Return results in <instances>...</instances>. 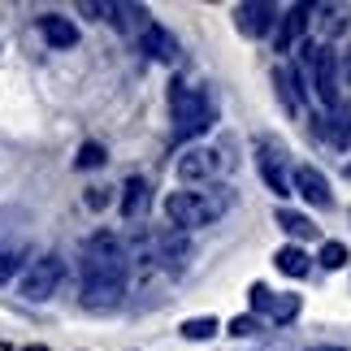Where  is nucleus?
I'll use <instances>...</instances> for the list:
<instances>
[{
    "label": "nucleus",
    "mask_w": 351,
    "mask_h": 351,
    "mask_svg": "<svg viewBox=\"0 0 351 351\" xmlns=\"http://www.w3.org/2000/svg\"><path fill=\"white\" fill-rule=\"evenodd\" d=\"M234 18H239V31L252 35V39H265V35L278 31V9L269 0H247V5L234 9Z\"/></svg>",
    "instance_id": "nucleus-7"
},
{
    "label": "nucleus",
    "mask_w": 351,
    "mask_h": 351,
    "mask_svg": "<svg viewBox=\"0 0 351 351\" xmlns=\"http://www.w3.org/2000/svg\"><path fill=\"white\" fill-rule=\"evenodd\" d=\"M265 317L282 321V326H287V321H295V317H300V295H278V291H274V300H269Z\"/></svg>",
    "instance_id": "nucleus-17"
},
{
    "label": "nucleus",
    "mask_w": 351,
    "mask_h": 351,
    "mask_svg": "<svg viewBox=\"0 0 351 351\" xmlns=\"http://www.w3.org/2000/svg\"><path fill=\"white\" fill-rule=\"evenodd\" d=\"M96 165H104V147L100 143H83L78 147V169H96Z\"/></svg>",
    "instance_id": "nucleus-23"
},
{
    "label": "nucleus",
    "mask_w": 351,
    "mask_h": 351,
    "mask_svg": "<svg viewBox=\"0 0 351 351\" xmlns=\"http://www.w3.org/2000/svg\"><path fill=\"white\" fill-rule=\"evenodd\" d=\"M304 57L313 65V87H317V100L326 104V109H339L343 104V74H339V57H334V48L326 44H304Z\"/></svg>",
    "instance_id": "nucleus-5"
},
{
    "label": "nucleus",
    "mask_w": 351,
    "mask_h": 351,
    "mask_svg": "<svg viewBox=\"0 0 351 351\" xmlns=\"http://www.w3.org/2000/svg\"><path fill=\"white\" fill-rule=\"evenodd\" d=\"M256 165H261V178L269 182V191H274V195H291V178L282 173L274 152H265V147H261V160H256Z\"/></svg>",
    "instance_id": "nucleus-15"
},
{
    "label": "nucleus",
    "mask_w": 351,
    "mask_h": 351,
    "mask_svg": "<svg viewBox=\"0 0 351 351\" xmlns=\"http://www.w3.org/2000/svg\"><path fill=\"white\" fill-rule=\"evenodd\" d=\"M147 204H152L147 178H126V186H121V217H143Z\"/></svg>",
    "instance_id": "nucleus-12"
},
{
    "label": "nucleus",
    "mask_w": 351,
    "mask_h": 351,
    "mask_svg": "<svg viewBox=\"0 0 351 351\" xmlns=\"http://www.w3.org/2000/svg\"><path fill=\"white\" fill-rule=\"evenodd\" d=\"M226 165V156L217 152V147H204V143H195V147H186V152L178 156V178L182 182H208V178H217Z\"/></svg>",
    "instance_id": "nucleus-6"
},
{
    "label": "nucleus",
    "mask_w": 351,
    "mask_h": 351,
    "mask_svg": "<svg viewBox=\"0 0 351 351\" xmlns=\"http://www.w3.org/2000/svg\"><path fill=\"white\" fill-rule=\"evenodd\" d=\"M18 269H22V252L9 247V243H0V282H9Z\"/></svg>",
    "instance_id": "nucleus-20"
},
{
    "label": "nucleus",
    "mask_w": 351,
    "mask_h": 351,
    "mask_svg": "<svg viewBox=\"0 0 351 351\" xmlns=\"http://www.w3.org/2000/svg\"><path fill=\"white\" fill-rule=\"evenodd\" d=\"M22 351H48V347L44 343H31V347H22Z\"/></svg>",
    "instance_id": "nucleus-28"
},
{
    "label": "nucleus",
    "mask_w": 351,
    "mask_h": 351,
    "mask_svg": "<svg viewBox=\"0 0 351 351\" xmlns=\"http://www.w3.org/2000/svg\"><path fill=\"white\" fill-rule=\"evenodd\" d=\"M230 334H234V339H247V334H256V317H234V321H230Z\"/></svg>",
    "instance_id": "nucleus-25"
},
{
    "label": "nucleus",
    "mask_w": 351,
    "mask_h": 351,
    "mask_svg": "<svg viewBox=\"0 0 351 351\" xmlns=\"http://www.w3.org/2000/svg\"><path fill=\"white\" fill-rule=\"evenodd\" d=\"M39 31H44V39L52 48H74L78 44V26L70 18H61V13H44V18H39Z\"/></svg>",
    "instance_id": "nucleus-11"
},
{
    "label": "nucleus",
    "mask_w": 351,
    "mask_h": 351,
    "mask_svg": "<svg viewBox=\"0 0 351 351\" xmlns=\"http://www.w3.org/2000/svg\"><path fill=\"white\" fill-rule=\"evenodd\" d=\"M291 182L300 186V195H304V199H308V204H313V208H330V204H334L330 178H326V173H321L317 165H300V169L291 173Z\"/></svg>",
    "instance_id": "nucleus-10"
},
{
    "label": "nucleus",
    "mask_w": 351,
    "mask_h": 351,
    "mask_svg": "<svg viewBox=\"0 0 351 351\" xmlns=\"http://www.w3.org/2000/svg\"><path fill=\"white\" fill-rule=\"evenodd\" d=\"M78 278H83V308L91 313H109V308L121 304V295H126V282H130V261H126V247H121V239L100 230L83 243V265H78Z\"/></svg>",
    "instance_id": "nucleus-1"
},
{
    "label": "nucleus",
    "mask_w": 351,
    "mask_h": 351,
    "mask_svg": "<svg viewBox=\"0 0 351 351\" xmlns=\"http://www.w3.org/2000/svg\"><path fill=\"white\" fill-rule=\"evenodd\" d=\"M139 48H143V57L147 61H160V65H173L178 61V39H173L165 26H156V22H147L143 31H139Z\"/></svg>",
    "instance_id": "nucleus-9"
},
{
    "label": "nucleus",
    "mask_w": 351,
    "mask_h": 351,
    "mask_svg": "<svg viewBox=\"0 0 351 351\" xmlns=\"http://www.w3.org/2000/svg\"><path fill=\"white\" fill-rule=\"evenodd\" d=\"M217 317H191V321H182V339H191V343H208V339H217Z\"/></svg>",
    "instance_id": "nucleus-18"
},
{
    "label": "nucleus",
    "mask_w": 351,
    "mask_h": 351,
    "mask_svg": "<svg viewBox=\"0 0 351 351\" xmlns=\"http://www.w3.org/2000/svg\"><path fill=\"white\" fill-rule=\"evenodd\" d=\"M87 204L91 208H104V204H109V195H104V191H87Z\"/></svg>",
    "instance_id": "nucleus-26"
},
{
    "label": "nucleus",
    "mask_w": 351,
    "mask_h": 351,
    "mask_svg": "<svg viewBox=\"0 0 351 351\" xmlns=\"http://www.w3.org/2000/svg\"><path fill=\"white\" fill-rule=\"evenodd\" d=\"M334 139H339V143H351V109H347V104H339V109H334Z\"/></svg>",
    "instance_id": "nucleus-22"
},
{
    "label": "nucleus",
    "mask_w": 351,
    "mask_h": 351,
    "mask_svg": "<svg viewBox=\"0 0 351 351\" xmlns=\"http://www.w3.org/2000/svg\"><path fill=\"white\" fill-rule=\"evenodd\" d=\"M321 26H326V35H343V31H347V9H343V5L321 9Z\"/></svg>",
    "instance_id": "nucleus-19"
},
{
    "label": "nucleus",
    "mask_w": 351,
    "mask_h": 351,
    "mask_svg": "<svg viewBox=\"0 0 351 351\" xmlns=\"http://www.w3.org/2000/svg\"><path fill=\"white\" fill-rule=\"evenodd\" d=\"M317 261H321V269H343L347 265V247H343V243H321Z\"/></svg>",
    "instance_id": "nucleus-21"
},
{
    "label": "nucleus",
    "mask_w": 351,
    "mask_h": 351,
    "mask_svg": "<svg viewBox=\"0 0 351 351\" xmlns=\"http://www.w3.org/2000/svg\"><path fill=\"white\" fill-rule=\"evenodd\" d=\"M226 199L221 191H169L165 195V217L169 226H178V230H199V226H213L226 213Z\"/></svg>",
    "instance_id": "nucleus-2"
},
{
    "label": "nucleus",
    "mask_w": 351,
    "mask_h": 351,
    "mask_svg": "<svg viewBox=\"0 0 351 351\" xmlns=\"http://www.w3.org/2000/svg\"><path fill=\"white\" fill-rule=\"evenodd\" d=\"M308 22H313V5H291V9L278 18L274 48H278V52H295V44L308 35Z\"/></svg>",
    "instance_id": "nucleus-8"
},
{
    "label": "nucleus",
    "mask_w": 351,
    "mask_h": 351,
    "mask_svg": "<svg viewBox=\"0 0 351 351\" xmlns=\"http://www.w3.org/2000/svg\"><path fill=\"white\" fill-rule=\"evenodd\" d=\"M269 300H274V291H269L265 282H256V287H252V308H256V313H265Z\"/></svg>",
    "instance_id": "nucleus-24"
},
{
    "label": "nucleus",
    "mask_w": 351,
    "mask_h": 351,
    "mask_svg": "<svg viewBox=\"0 0 351 351\" xmlns=\"http://www.w3.org/2000/svg\"><path fill=\"white\" fill-rule=\"evenodd\" d=\"M274 221H278L291 239H300V243H304V239H317L313 217H304V213H295V208H278V213H274Z\"/></svg>",
    "instance_id": "nucleus-14"
},
{
    "label": "nucleus",
    "mask_w": 351,
    "mask_h": 351,
    "mask_svg": "<svg viewBox=\"0 0 351 351\" xmlns=\"http://www.w3.org/2000/svg\"><path fill=\"white\" fill-rule=\"evenodd\" d=\"M186 252H191V243H186L182 230H173V234H165V239H156V256H160L165 265H173V269L186 261Z\"/></svg>",
    "instance_id": "nucleus-16"
},
{
    "label": "nucleus",
    "mask_w": 351,
    "mask_h": 351,
    "mask_svg": "<svg viewBox=\"0 0 351 351\" xmlns=\"http://www.w3.org/2000/svg\"><path fill=\"white\" fill-rule=\"evenodd\" d=\"M169 109H173V126H178L182 139H195L204 134L213 121H217V104L204 87H191V83H173L169 87Z\"/></svg>",
    "instance_id": "nucleus-3"
},
{
    "label": "nucleus",
    "mask_w": 351,
    "mask_h": 351,
    "mask_svg": "<svg viewBox=\"0 0 351 351\" xmlns=\"http://www.w3.org/2000/svg\"><path fill=\"white\" fill-rule=\"evenodd\" d=\"M61 278H65V261H61L57 252H44V256H35V261L22 269L18 295H22V300H31V304H44V300L57 295Z\"/></svg>",
    "instance_id": "nucleus-4"
},
{
    "label": "nucleus",
    "mask_w": 351,
    "mask_h": 351,
    "mask_svg": "<svg viewBox=\"0 0 351 351\" xmlns=\"http://www.w3.org/2000/svg\"><path fill=\"white\" fill-rule=\"evenodd\" d=\"M274 265H278V274H287V278H308V269H313V256H308L300 243H287V247H278Z\"/></svg>",
    "instance_id": "nucleus-13"
},
{
    "label": "nucleus",
    "mask_w": 351,
    "mask_h": 351,
    "mask_svg": "<svg viewBox=\"0 0 351 351\" xmlns=\"http://www.w3.org/2000/svg\"><path fill=\"white\" fill-rule=\"evenodd\" d=\"M313 351H347V347H334V343H321V347H313Z\"/></svg>",
    "instance_id": "nucleus-27"
}]
</instances>
